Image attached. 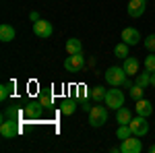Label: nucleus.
I'll return each instance as SVG.
<instances>
[{
	"label": "nucleus",
	"mask_w": 155,
	"mask_h": 153,
	"mask_svg": "<svg viewBox=\"0 0 155 153\" xmlns=\"http://www.w3.org/2000/svg\"><path fill=\"white\" fill-rule=\"evenodd\" d=\"M128 79L126 71L122 66H110L106 71V81L112 85V87H122V83Z\"/></svg>",
	"instance_id": "obj_1"
},
{
	"label": "nucleus",
	"mask_w": 155,
	"mask_h": 153,
	"mask_svg": "<svg viewBox=\"0 0 155 153\" xmlns=\"http://www.w3.org/2000/svg\"><path fill=\"white\" fill-rule=\"evenodd\" d=\"M107 122V108L104 106H93L91 108V112H89V124L93 126V128H99V126H104Z\"/></svg>",
	"instance_id": "obj_2"
},
{
	"label": "nucleus",
	"mask_w": 155,
	"mask_h": 153,
	"mask_svg": "<svg viewBox=\"0 0 155 153\" xmlns=\"http://www.w3.org/2000/svg\"><path fill=\"white\" fill-rule=\"evenodd\" d=\"M64 68L68 72H81L85 68V56L83 52H79V54H68L66 60H64Z\"/></svg>",
	"instance_id": "obj_3"
},
{
	"label": "nucleus",
	"mask_w": 155,
	"mask_h": 153,
	"mask_svg": "<svg viewBox=\"0 0 155 153\" xmlns=\"http://www.w3.org/2000/svg\"><path fill=\"white\" fill-rule=\"evenodd\" d=\"M104 101H106V106L110 108V110H118V108L124 106V93H122L120 89H116V87H112V89H107Z\"/></svg>",
	"instance_id": "obj_4"
},
{
	"label": "nucleus",
	"mask_w": 155,
	"mask_h": 153,
	"mask_svg": "<svg viewBox=\"0 0 155 153\" xmlns=\"http://www.w3.org/2000/svg\"><path fill=\"white\" fill-rule=\"evenodd\" d=\"M120 151L122 153H141L143 151V143H141V139H137V135H130L128 139L122 141Z\"/></svg>",
	"instance_id": "obj_5"
},
{
	"label": "nucleus",
	"mask_w": 155,
	"mask_h": 153,
	"mask_svg": "<svg viewBox=\"0 0 155 153\" xmlns=\"http://www.w3.org/2000/svg\"><path fill=\"white\" fill-rule=\"evenodd\" d=\"M130 130L132 135L137 137H145L149 132V122H147V116H137L130 120Z\"/></svg>",
	"instance_id": "obj_6"
},
{
	"label": "nucleus",
	"mask_w": 155,
	"mask_h": 153,
	"mask_svg": "<svg viewBox=\"0 0 155 153\" xmlns=\"http://www.w3.org/2000/svg\"><path fill=\"white\" fill-rule=\"evenodd\" d=\"M52 23L50 21H46V19H39V21H35L33 23V33H35L37 37H41V39H48L50 35H52Z\"/></svg>",
	"instance_id": "obj_7"
},
{
	"label": "nucleus",
	"mask_w": 155,
	"mask_h": 153,
	"mask_svg": "<svg viewBox=\"0 0 155 153\" xmlns=\"http://www.w3.org/2000/svg\"><path fill=\"white\" fill-rule=\"evenodd\" d=\"M41 112H44V104H41V101H29V104H25V108H23V116H27L29 120L39 118Z\"/></svg>",
	"instance_id": "obj_8"
},
{
	"label": "nucleus",
	"mask_w": 155,
	"mask_h": 153,
	"mask_svg": "<svg viewBox=\"0 0 155 153\" xmlns=\"http://www.w3.org/2000/svg\"><path fill=\"white\" fill-rule=\"evenodd\" d=\"M0 135H2L4 139H12V137H17V135H19V126H17V122H12V120H2V124H0Z\"/></svg>",
	"instance_id": "obj_9"
},
{
	"label": "nucleus",
	"mask_w": 155,
	"mask_h": 153,
	"mask_svg": "<svg viewBox=\"0 0 155 153\" xmlns=\"http://www.w3.org/2000/svg\"><path fill=\"white\" fill-rule=\"evenodd\" d=\"M147 8V0H130L128 2V15L132 19H139Z\"/></svg>",
	"instance_id": "obj_10"
},
{
	"label": "nucleus",
	"mask_w": 155,
	"mask_h": 153,
	"mask_svg": "<svg viewBox=\"0 0 155 153\" xmlns=\"http://www.w3.org/2000/svg\"><path fill=\"white\" fill-rule=\"evenodd\" d=\"M122 42H126L128 46H137V44L141 42V33H139L137 29H132V27H126V29L122 31Z\"/></svg>",
	"instance_id": "obj_11"
},
{
	"label": "nucleus",
	"mask_w": 155,
	"mask_h": 153,
	"mask_svg": "<svg viewBox=\"0 0 155 153\" xmlns=\"http://www.w3.org/2000/svg\"><path fill=\"white\" fill-rule=\"evenodd\" d=\"M139 66H141V62H139L137 58H132V56L124 58V64H122V68L126 71V75H128V77H132V75H139Z\"/></svg>",
	"instance_id": "obj_12"
},
{
	"label": "nucleus",
	"mask_w": 155,
	"mask_h": 153,
	"mask_svg": "<svg viewBox=\"0 0 155 153\" xmlns=\"http://www.w3.org/2000/svg\"><path fill=\"white\" fill-rule=\"evenodd\" d=\"M134 110H137V114L139 116H151V112H153V106H151V101L149 99H137V106H134Z\"/></svg>",
	"instance_id": "obj_13"
},
{
	"label": "nucleus",
	"mask_w": 155,
	"mask_h": 153,
	"mask_svg": "<svg viewBox=\"0 0 155 153\" xmlns=\"http://www.w3.org/2000/svg\"><path fill=\"white\" fill-rule=\"evenodd\" d=\"M130 120H132V112L128 110V108H118L116 110V122L118 124H130Z\"/></svg>",
	"instance_id": "obj_14"
},
{
	"label": "nucleus",
	"mask_w": 155,
	"mask_h": 153,
	"mask_svg": "<svg viewBox=\"0 0 155 153\" xmlns=\"http://www.w3.org/2000/svg\"><path fill=\"white\" fill-rule=\"evenodd\" d=\"M106 93H107V89H104L101 85H95V87H91V89H89V99L97 104V101L106 99Z\"/></svg>",
	"instance_id": "obj_15"
},
{
	"label": "nucleus",
	"mask_w": 155,
	"mask_h": 153,
	"mask_svg": "<svg viewBox=\"0 0 155 153\" xmlns=\"http://www.w3.org/2000/svg\"><path fill=\"white\" fill-rule=\"evenodd\" d=\"M66 52H68V54H79V52H83V44H81V39H77V37H68V39H66Z\"/></svg>",
	"instance_id": "obj_16"
},
{
	"label": "nucleus",
	"mask_w": 155,
	"mask_h": 153,
	"mask_svg": "<svg viewBox=\"0 0 155 153\" xmlns=\"http://www.w3.org/2000/svg\"><path fill=\"white\" fill-rule=\"evenodd\" d=\"M21 110H17V108H4V112H2V120H12V122H19V118H21Z\"/></svg>",
	"instance_id": "obj_17"
},
{
	"label": "nucleus",
	"mask_w": 155,
	"mask_h": 153,
	"mask_svg": "<svg viewBox=\"0 0 155 153\" xmlns=\"http://www.w3.org/2000/svg\"><path fill=\"white\" fill-rule=\"evenodd\" d=\"M0 39L2 42H12L15 39V29H12L11 25H0Z\"/></svg>",
	"instance_id": "obj_18"
},
{
	"label": "nucleus",
	"mask_w": 155,
	"mask_h": 153,
	"mask_svg": "<svg viewBox=\"0 0 155 153\" xmlns=\"http://www.w3.org/2000/svg\"><path fill=\"white\" fill-rule=\"evenodd\" d=\"M60 110H62V114H64V116H72V114H74V110H77V101H74V99H62Z\"/></svg>",
	"instance_id": "obj_19"
},
{
	"label": "nucleus",
	"mask_w": 155,
	"mask_h": 153,
	"mask_svg": "<svg viewBox=\"0 0 155 153\" xmlns=\"http://www.w3.org/2000/svg\"><path fill=\"white\" fill-rule=\"evenodd\" d=\"M114 54H116V58H128V44L126 42H120V44H116V48H114Z\"/></svg>",
	"instance_id": "obj_20"
},
{
	"label": "nucleus",
	"mask_w": 155,
	"mask_h": 153,
	"mask_svg": "<svg viewBox=\"0 0 155 153\" xmlns=\"http://www.w3.org/2000/svg\"><path fill=\"white\" fill-rule=\"evenodd\" d=\"M132 135L130 130V124H118V130H116V137H118L120 141H124V139H128Z\"/></svg>",
	"instance_id": "obj_21"
},
{
	"label": "nucleus",
	"mask_w": 155,
	"mask_h": 153,
	"mask_svg": "<svg viewBox=\"0 0 155 153\" xmlns=\"http://www.w3.org/2000/svg\"><path fill=\"white\" fill-rule=\"evenodd\" d=\"M12 89H15V83H4L2 87H0V101H6L8 99V95L12 93Z\"/></svg>",
	"instance_id": "obj_22"
},
{
	"label": "nucleus",
	"mask_w": 155,
	"mask_h": 153,
	"mask_svg": "<svg viewBox=\"0 0 155 153\" xmlns=\"http://www.w3.org/2000/svg\"><path fill=\"white\" fill-rule=\"evenodd\" d=\"M137 85H141V87H147V85H151V72H149V71L139 72V75H137Z\"/></svg>",
	"instance_id": "obj_23"
},
{
	"label": "nucleus",
	"mask_w": 155,
	"mask_h": 153,
	"mask_svg": "<svg viewBox=\"0 0 155 153\" xmlns=\"http://www.w3.org/2000/svg\"><path fill=\"white\" fill-rule=\"evenodd\" d=\"M143 93H145V87L137 85V83L132 85V87H130V91H128V95H130L134 101H137V99H141V97H143Z\"/></svg>",
	"instance_id": "obj_24"
},
{
	"label": "nucleus",
	"mask_w": 155,
	"mask_h": 153,
	"mask_svg": "<svg viewBox=\"0 0 155 153\" xmlns=\"http://www.w3.org/2000/svg\"><path fill=\"white\" fill-rule=\"evenodd\" d=\"M39 101L44 104V108L54 106V95H52V91H46V93H41V95H39Z\"/></svg>",
	"instance_id": "obj_25"
},
{
	"label": "nucleus",
	"mask_w": 155,
	"mask_h": 153,
	"mask_svg": "<svg viewBox=\"0 0 155 153\" xmlns=\"http://www.w3.org/2000/svg\"><path fill=\"white\" fill-rule=\"evenodd\" d=\"M145 71L155 72V52H151V56L145 58Z\"/></svg>",
	"instance_id": "obj_26"
},
{
	"label": "nucleus",
	"mask_w": 155,
	"mask_h": 153,
	"mask_svg": "<svg viewBox=\"0 0 155 153\" xmlns=\"http://www.w3.org/2000/svg\"><path fill=\"white\" fill-rule=\"evenodd\" d=\"M145 48H147L149 52H155V33L145 37Z\"/></svg>",
	"instance_id": "obj_27"
},
{
	"label": "nucleus",
	"mask_w": 155,
	"mask_h": 153,
	"mask_svg": "<svg viewBox=\"0 0 155 153\" xmlns=\"http://www.w3.org/2000/svg\"><path fill=\"white\" fill-rule=\"evenodd\" d=\"M87 97H89V89L81 85V87L77 89V99H79V101H83V99H87Z\"/></svg>",
	"instance_id": "obj_28"
},
{
	"label": "nucleus",
	"mask_w": 155,
	"mask_h": 153,
	"mask_svg": "<svg viewBox=\"0 0 155 153\" xmlns=\"http://www.w3.org/2000/svg\"><path fill=\"white\" fill-rule=\"evenodd\" d=\"M79 104H81V108H83L85 112H91V108H93V106H91V101H89V99H83V101H79Z\"/></svg>",
	"instance_id": "obj_29"
},
{
	"label": "nucleus",
	"mask_w": 155,
	"mask_h": 153,
	"mask_svg": "<svg viewBox=\"0 0 155 153\" xmlns=\"http://www.w3.org/2000/svg\"><path fill=\"white\" fill-rule=\"evenodd\" d=\"M29 19H31L33 23H35V21H39V12H37V11H31V12H29Z\"/></svg>",
	"instance_id": "obj_30"
},
{
	"label": "nucleus",
	"mask_w": 155,
	"mask_h": 153,
	"mask_svg": "<svg viewBox=\"0 0 155 153\" xmlns=\"http://www.w3.org/2000/svg\"><path fill=\"white\" fill-rule=\"evenodd\" d=\"M132 85H134V83H130V79H126V81L122 83V87H124V89H130Z\"/></svg>",
	"instance_id": "obj_31"
},
{
	"label": "nucleus",
	"mask_w": 155,
	"mask_h": 153,
	"mask_svg": "<svg viewBox=\"0 0 155 153\" xmlns=\"http://www.w3.org/2000/svg\"><path fill=\"white\" fill-rule=\"evenodd\" d=\"M151 85L155 87V72H151Z\"/></svg>",
	"instance_id": "obj_32"
},
{
	"label": "nucleus",
	"mask_w": 155,
	"mask_h": 153,
	"mask_svg": "<svg viewBox=\"0 0 155 153\" xmlns=\"http://www.w3.org/2000/svg\"><path fill=\"white\" fill-rule=\"evenodd\" d=\"M147 151H149V153H155V145H151V147H149Z\"/></svg>",
	"instance_id": "obj_33"
}]
</instances>
